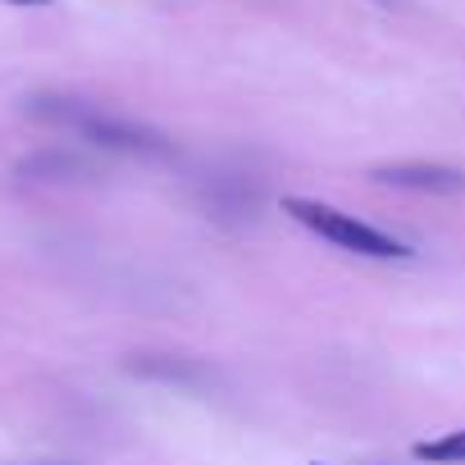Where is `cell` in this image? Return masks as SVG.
<instances>
[{
    "label": "cell",
    "mask_w": 465,
    "mask_h": 465,
    "mask_svg": "<svg viewBox=\"0 0 465 465\" xmlns=\"http://www.w3.org/2000/svg\"><path fill=\"white\" fill-rule=\"evenodd\" d=\"M374 183L383 187H401V192H429V196H460L465 192V169L451 164H433V160H406V164H379L370 169Z\"/></svg>",
    "instance_id": "cell-3"
},
{
    "label": "cell",
    "mask_w": 465,
    "mask_h": 465,
    "mask_svg": "<svg viewBox=\"0 0 465 465\" xmlns=\"http://www.w3.org/2000/svg\"><path fill=\"white\" fill-rule=\"evenodd\" d=\"M411 456L424 460V465H465V429L442 433V438H429V442H415Z\"/></svg>",
    "instance_id": "cell-4"
},
{
    "label": "cell",
    "mask_w": 465,
    "mask_h": 465,
    "mask_svg": "<svg viewBox=\"0 0 465 465\" xmlns=\"http://www.w3.org/2000/svg\"><path fill=\"white\" fill-rule=\"evenodd\" d=\"M15 5H51V0H15Z\"/></svg>",
    "instance_id": "cell-5"
},
{
    "label": "cell",
    "mask_w": 465,
    "mask_h": 465,
    "mask_svg": "<svg viewBox=\"0 0 465 465\" xmlns=\"http://www.w3.org/2000/svg\"><path fill=\"white\" fill-rule=\"evenodd\" d=\"M283 210H288L302 228H311L315 238H324V242H333V247H342V252H351V256H370V261H401V256H411L406 242L388 238L383 228H374V223H365V219H351V214H342V210H333V205H324V201L288 196Z\"/></svg>",
    "instance_id": "cell-1"
},
{
    "label": "cell",
    "mask_w": 465,
    "mask_h": 465,
    "mask_svg": "<svg viewBox=\"0 0 465 465\" xmlns=\"http://www.w3.org/2000/svg\"><path fill=\"white\" fill-rule=\"evenodd\" d=\"M87 142L96 146H110V151H128V155H169V142L142 124H128V119H114V114H96V110H83V119L74 124Z\"/></svg>",
    "instance_id": "cell-2"
}]
</instances>
